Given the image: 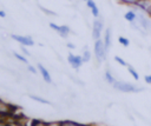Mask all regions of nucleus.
Instances as JSON below:
<instances>
[{
	"mask_svg": "<svg viewBox=\"0 0 151 126\" xmlns=\"http://www.w3.org/2000/svg\"><path fill=\"white\" fill-rule=\"evenodd\" d=\"M120 1L122 4H125V5H130V6H134L139 0H118Z\"/></svg>",
	"mask_w": 151,
	"mask_h": 126,
	"instance_id": "21",
	"label": "nucleus"
},
{
	"mask_svg": "<svg viewBox=\"0 0 151 126\" xmlns=\"http://www.w3.org/2000/svg\"><path fill=\"white\" fill-rule=\"evenodd\" d=\"M103 28H104V22H103V20L96 18L94 21H93V25H92V38H93L94 40L100 39Z\"/></svg>",
	"mask_w": 151,
	"mask_h": 126,
	"instance_id": "4",
	"label": "nucleus"
},
{
	"mask_svg": "<svg viewBox=\"0 0 151 126\" xmlns=\"http://www.w3.org/2000/svg\"><path fill=\"white\" fill-rule=\"evenodd\" d=\"M50 27L53 29V31H55V32H58V34L61 37V38H67V35L70 34V32H71V29H70V27L67 26V25H57V24H54V22H50Z\"/></svg>",
	"mask_w": 151,
	"mask_h": 126,
	"instance_id": "6",
	"label": "nucleus"
},
{
	"mask_svg": "<svg viewBox=\"0 0 151 126\" xmlns=\"http://www.w3.org/2000/svg\"><path fill=\"white\" fill-rule=\"evenodd\" d=\"M66 46H67L68 48H71V49H73V48H76V45H73L72 42H68V44H66Z\"/></svg>",
	"mask_w": 151,
	"mask_h": 126,
	"instance_id": "29",
	"label": "nucleus"
},
{
	"mask_svg": "<svg viewBox=\"0 0 151 126\" xmlns=\"http://www.w3.org/2000/svg\"><path fill=\"white\" fill-rule=\"evenodd\" d=\"M124 18H125V20H127L130 24H131V22H134V21L137 20V13H136V11H133V9L127 11V12L125 13Z\"/></svg>",
	"mask_w": 151,
	"mask_h": 126,
	"instance_id": "12",
	"label": "nucleus"
},
{
	"mask_svg": "<svg viewBox=\"0 0 151 126\" xmlns=\"http://www.w3.org/2000/svg\"><path fill=\"white\" fill-rule=\"evenodd\" d=\"M84 1H87V0H84Z\"/></svg>",
	"mask_w": 151,
	"mask_h": 126,
	"instance_id": "32",
	"label": "nucleus"
},
{
	"mask_svg": "<svg viewBox=\"0 0 151 126\" xmlns=\"http://www.w3.org/2000/svg\"><path fill=\"white\" fill-rule=\"evenodd\" d=\"M5 16H6V13L2 9H0V18H5Z\"/></svg>",
	"mask_w": 151,
	"mask_h": 126,
	"instance_id": "30",
	"label": "nucleus"
},
{
	"mask_svg": "<svg viewBox=\"0 0 151 126\" xmlns=\"http://www.w3.org/2000/svg\"><path fill=\"white\" fill-rule=\"evenodd\" d=\"M9 126H15V125H9Z\"/></svg>",
	"mask_w": 151,
	"mask_h": 126,
	"instance_id": "31",
	"label": "nucleus"
},
{
	"mask_svg": "<svg viewBox=\"0 0 151 126\" xmlns=\"http://www.w3.org/2000/svg\"><path fill=\"white\" fill-rule=\"evenodd\" d=\"M114 60H116V62H118L119 65H122V66H125V67H127L129 65H127V62L123 59V58H120V57H118V55H116L114 57Z\"/></svg>",
	"mask_w": 151,
	"mask_h": 126,
	"instance_id": "20",
	"label": "nucleus"
},
{
	"mask_svg": "<svg viewBox=\"0 0 151 126\" xmlns=\"http://www.w3.org/2000/svg\"><path fill=\"white\" fill-rule=\"evenodd\" d=\"M91 13H92V15H93L94 18H98V16H99V8H98L97 5L91 8Z\"/></svg>",
	"mask_w": 151,
	"mask_h": 126,
	"instance_id": "22",
	"label": "nucleus"
},
{
	"mask_svg": "<svg viewBox=\"0 0 151 126\" xmlns=\"http://www.w3.org/2000/svg\"><path fill=\"white\" fill-rule=\"evenodd\" d=\"M12 113V106L0 99V115H8Z\"/></svg>",
	"mask_w": 151,
	"mask_h": 126,
	"instance_id": "11",
	"label": "nucleus"
},
{
	"mask_svg": "<svg viewBox=\"0 0 151 126\" xmlns=\"http://www.w3.org/2000/svg\"><path fill=\"white\" fill-rule=\"evenodd\" d=\"M61 126H85V125L76 121H71V120H65V121H61Z\"/></svg>",
	"mask_w": 151,
	"mask_h": 126,
	"instance_id": "16",
	"label": "nucleus"
},
{
	"mask_svg": "<svg viewBox=\"0 0 151 126\" xmlns=\"http://www.w3.org/2000/svg\"><path fill=\"white\" fill-rule=\"evenodd\" d=\"M31 126H47V125H46V122H44L41 120H34Z\"/></svg>",
	"mask_w": 151,
	"mask_h": 126,
	"instance_id": "24",
	"label": "nucleus"
},
{
	"mask_svg": "<svg viewBox=\"0 0 151 126\" xmlns=\"http://www.w3.org/2000/svg\"><path fill=\"white\" fill-rule=\"evenodd\" d=\"M27 69L32 73V74H37L39 71H38V68L37 67H34V66H32V65H27Z\"/></svg>",
	"mask_w": 151,
	"mask_h": 126,
	"instance_id": "23",
	"label": "nucleus"
},
{
	"mask_svg": "<svg viewBox=\"0 0 151 126\" xmlns=\"http://www.w3.org/2000/svg\"><path fill=\"white\" fill-rule=\"evenodd\" d=\"M133 7H134L133 11H136V13H137V22L144 28V31L146 33H151V20L146 16V14L144 12L138 9L136 6H133Z\"/></svg>",
	"mask_w": 151,
	"mask_h": 126,
	"instance_id": "2",
	"label": "nucleus"
},
{
	"mask_svg": "<svg viewBox=\"0 0 151 126\" xmlns=\"http://www.w3.org/2000/svg\"><path fill=\"white\" fill-rule=\"evenodd\" d=\"M145 82H146V84H149V85H151V74L145 75Z\"/></svg>",
	"mask_w": 151,
	"mask_h": 126,
	"instance_id": "27",
	"label": "nucleus"
},
{
	"mask_svg": "<svg viewBox=\"0 0 151 126\" xmlns=\"http://www.w3.org/2000/svg\"><path fill=\"white\" fill-rule=\"evenodd\" d=\"M104 78H105V80L110 84V85H113L114 84V81H116V79H114V77L112 75V73L107 69L106 72H105V74H104Z\"/></svg>",
	"mask_w": 151,
	"mask_h": 126,
	"instance_id": "14",
	"label": "nucleus"
},
{
	"mask_svg": "<svg viewBox=\"0 0 151 126\" xmlns=\"http://www.w3.org/2000/svg\"><path fill=\"white\" fill-rule=\"evenodd\" d=\"M111 44H112V34H111V28L107 27L105 29V33H104V45H105V48L106 51L109 52L110 47H111Z\"/></svg>",
	"mask_w": 151,
	"mask_h": 126,
	"instance_id": "10",
	"label": "nucleus"
},
{
	"mask_svg": "<svg viewBox=\"0 0 151 126\" xmlns=\"http://www.w3.org/2000/svg\"><path fill=\"white\" fill-rule=\"evenodd\" d=\"M93 49H94V55H96V58H97V60H98L99 62L106 59L107 51H106V48H105L104 40H101V39L94 40V46H93Z\"/></svg>",
	"mask_w": 151,
	"mask_h": 126,
	"instance_id": "3",
	"label": "nucleus"
},
{
	"mask_svg": "<svg viewBox=\"0 0 151 126\" xmlns=\"http://www.w3.org/2000/svg\"><path fill=\"white\" fill-rule=\"evenodd\" d=\"M67 61H68V64L71 65V67L74 68V69H78V68L84 64L81 55H74V54H72V53L68 54Z\"/></svg>",
	"mask_w": 151,
	"mask_h": 126,
	"instance_id": "7",
	"label": "nucleus"
},
{
	"mask_svg": "<svg viewBox=\"0 0 151 126\" xmlns=\"http://www.w3.org/2000/svg\"><path fill=\"white\" fill-rule=\"evenodd\" d=\"M11 38L13 40H15L17 42H19L21 46H33L34 41L32 39V37L29 35H19V34H11Z\"/></svg>",
	"mask_w": 151,
	"mask_h": 126,
	"instance_id": "5",
	"label": "nucleus"
},
{
	"mask_svg": "<svg viewBox=\"0 0 151 126\" xmlns=\"http://www.w3.org/2000/svg\"><path fill=\"white\" fill-rule=\"evenodd\" d=\"M37 68H38L40 75L42 77L44 81H46L47 84H52V78H51V74H50V72L47 71V68H46L45 66H42L41 64H38V65H37Z\"/></svg>",
	"mask_w": 151,
	"mask_h": 126,
	"instance_id": "9",
	"label": "nucleus"
},
{
	"mask_svg": "<svg viewBox=\"0 0 151 126\" xmlns=\"http://www.w3.org/2000/svg\"><path fill=\"white\" fill-rule=\"evenodd\" d=\"M81 58H83V61H84V62H88L90 59H91V53H90V51H87V49L85 48L84 52H83Z\"/></svg>",
	"mask_w": 151,
	"mask_h": 126,
	"instance_id": "17",
	"label": "nucleus"
},
{
	"mask_svg": "<svg viewBox=\"0 0 151 126\" xmlns=\"http://www.w3.org/2000/svg\"><path fill=\"white\" fill-rule=\"evenodd\" d=\"M150 16H151V15H150Z\"/></svg>",
	"mask_w": 151,
	"mask_h": 126,
	"instance_id": "34",
	"label": "nucleus"
},
{
	"mask_svg": "<svg viewBox=\"0 0 151 126\" xmlns=\"http://www.w3.org/2000/svg\"><path fill=\"white\" fill-rule=\"evenodd\" d=\"M40 8H41V11H44V13H46V14L55 15V13H54V12H52V11H50V9H46V8H44V7H40Z\"/></svg>",
	"mask_w": 151,
	"mask_h": 126,
	"instance_id": "25",
	"label": "nucleus"
},
{
	"mask_svg": "<svg viewBox=\"0 0 151 126\" xmlns=\"http://www.w3.org/2000/svg\"><path fill=\"white\" fill-rule=\"evenodd\" d=\"M29 98H31L32 100H34V101L40 102V104H45V105H52V104H51V101H48V100H46V99H44V98H41V97H38V95H33V94H31V95H29Z\"/></svg>",
	"mask_w": 151,
	"mask_h": 126,
	"instance_id": "13",
	"label": "nucleus"
},
{
	"mask_svg": "<svg viewBox=\"0 0 151 126\" xmlns=\"http://www.w3.org/2000/svg\"><path fill=\"white\" fill-rule=\"evenodd\" d=\"M13 55H14L19 61H21V62H24V64H28V62H27V58H26L25 55H22V54H20V53H17V52H13Z\"/></svg>",
	"mask_w": 151,
	"mask_h": 126,
	"instance_id": "18",
	"label": "nucleus"
},
{
	"mask_svg": "<svg viewBox=\"0 0 151 126\" xmlns=\"http://www.w3.org/2000/svg\"><path fill=\"white\" fill-rule=\"evenodd\" d=\"M134 6L142 12H144L145 14L151 15V1L150 0H139Z\"/></svg>",
	"mask_w": 151,
	"mask_h": 126,
	"instance_id": "8",
	"label": "nucleus"
},
{
	"mask_svg": "<svg viewBox=\"0 0 151 126\" xmlns=\"http://www.w3.org/2000/svg\"><path fill=\"white\" fill-rule=\"evenodd\" d=\"M127 71H129V73L132 75V78H133L134 80H138V79H139V75H138L137 71H136L132 66H130V65H129V66H127Z\"/></svg>",
	"mask_w": 151,
	"mask_h": 126,
	"instance_id": "15",
	"label": "nucleus"
},
{
	"mask_svg": "<svg viewBox=\"0 0 151 126\" xmlns=\"http://www.w3.org/2000/svg\"><path fill=\"white\" fill-rule=\"evenodd\" d=\"M91 126H94V125H91Z\"/></svg>",
	"mask_w": 151,
	"mask_h": 126,
	"instance_id": "33",
	"label": "nucleus"
},
{
	"mask_svg": "<svg viewBox=\"0 0 151 126\" xmlns=\"http://www.w3.org/2000/svg\"><path fill=\"white\" fill-rule=\"evenodd\" d=\"M21 51H22V53H24V54H25L26 57H27V55L29 57V52H28V51L26 49V47H25V46H21Z\"/></svg>",
	"mask_w": 151,
	"mask_h": 126,
	"instance_id": "28",
	"label": "nucleus"
},
{
	"mask_svg": "<svg viewBox=\"0 0 151 126\" xmlns=\"http://www.w3.org/2000/svg\"><path fill=\"white\" fill-rule=\"evenodd\" d=\"M47 126H61V121L60 122H57V121H53V122H46Z\"/></svg>",
	"mask_w": 151,
	"mask_h": 126,
	"instance_id": "26",
	"label": "nucleus"
},
{
	"mask_svg": "<svg viewBox=\"0 0 151 126\" xmlns=\"http://www.w3.org/2000/svg\"><path fill=\"white\" fill-rule=\"evenodd\" d=\"M118 41H119V44L123 45L124 47H127V46L130 45V40H129L127 38H125V37H119V38H118Z\"/></svg>",
	"mask_w": 151,
	"mask_h": 126,
	"instance_id": "19",
	"label": "nucleus"
},
{
	"mask_svg": "<svg viewBox=\"0 0 151 126\" xmlns=\"http://www.w3.org/2000/svg\"><path fill=\"white\" fill-rule=\"evenodd\" d=\"M112 86H113V88H116L117 91L127 92V93L140 92V91L144 89V88L140 87V86H137V85H133V84H130V82H126V81H119V80H116Z\"/></svg>",
	"mask_w": 151,
	"mask_h": 126,
	"instance_id": "1",
	"label": "nucleus"
}]
</instances>
